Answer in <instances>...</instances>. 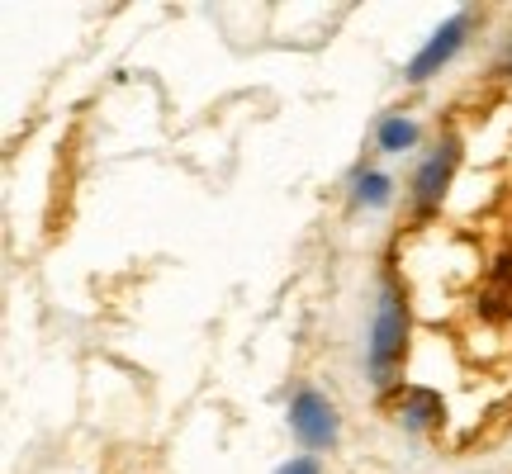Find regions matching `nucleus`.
<instances>
[{
    "mask_svg": "<svg viewBox=\"0 0 512 474\" xmlns=\"http://www.w3.org/2000/svg\"><path fill=\"white\" fill-rule=\"evenodd\" d=\"M403 347H408V304H403V294L394 285H384L380 299H375V323H370V375L389 380V370L403 361Z\"/></svg>",
    "mask_w": 512,
    "mask_h": 474,
    "instance_id": "f257e3e1",
    "label": "nucleus"
},
{
    "mask_svg": "<svg viewBox=\"0 0 512 474\" xmlns=\"http://www.w3.org/2000/svg\"><path fill=\"white\" fill-rule=\"evenodd\" d=\"M460 162V143H456V133H446L427 157H422L418 166V176H413V204H418L422 214L427 209H437L441 195H446V185H451V171H456Z\"/></svg>",
    "mask_w": 512,
    "mask_h": 474,
    "instance_id": "7ed1b4c3",
    "label": "nucleus"
},
{
    "mask_svg": "<svg viewBox=\"0 0 512 474\" xmlns=\"http://www.w3.org/2000/svg\"><path fill=\"white\" fill-rule=\"evenodd\" d=\"M351 195H356V204L384 209V204H389V195H394V181H389L384 171H361V176H356V190H351Z\"/></svg>",
    "mask_w": 512,
    "mask_h": 474,
    "instance_id": "0eeeda50",
    "label": "nucleus"
},
{
    "mask_svg": "<svg viewBox=\"0 0 512 474\" xmlns=\"http://www.w3.org/2000/svg\"><path fill=\"white\" fill-rule=\"evenodd\" d=\"M465 38H470V10H456V15H451L437 29V34L427 38V48H422V53L408 62V72H403V76H408V86L432 81V76H437L441 67H446V62H451V57L465 48Z\"/></svg>",
    "mask_w": 512,
    "mask_h": 474,
    "instance_id": "f03ea898",
    "label": "nucleus"
},
{
    "mask_svg": "<svg viewBox=\"0 0 512 474\" xmlns=\"http://www.w3.org/2000/svg\"><path fill=\"white\" fill-rule=\"evenodd\" d=\"M290 427L304 446H332L337 441V408L318 389H299L290 399Z\"/></svg>",
    "mask_w": 512,
    "mask_h": 474,
    "instance_id": "20e7f679",
    "label": "nucleus"
},
{
    "mask_svg": "<svg viewBox=\"0 0 512 474\" xmlns=\"http://www.w3.org/2000/svg\"><path fill=\"white\" fill-rule=\"evenodd\" d=\"M275 474H323V465H318V460L313 456H294L290 465H280V470Z\"/></svg>",
    "mask_w": 512,
    "mask_h": 474,
    "instance_id": "6e6552de",
    "label": "nucleus"
},
{
    "mask_svg": "<svg viewBox=\"0 0 512 474\" xmlns=\"http://www.w3.org/2000/svg\"><path fill=\"white\" fill-rule=\"evenodd\" d=\"M375 143L384 152H408V147L418 143V124L408 114H384L380 124H375Z\"/></svg>",
    "mask_w": 512,
    "mask_h": 474,
    "instance_id": "423d86ee",
    "label": "nucleus"
},
{
    "mask_svg": "<svg viewBox=\"0 0 512 474\" xmlns=\"http://www.w3.org/2000/svg\"><path fill=\"white\" fill-rule=\"evenodd\" d=\"M399 422L408 427V432H432L441 422V399L432 394V389H408L399 403Z\"/></svg>",
    "mask_w": 512,
    "mask_h": 474,
    "instance_id": "39448f33",
    "label": "nucleus"
}]
</instances>
